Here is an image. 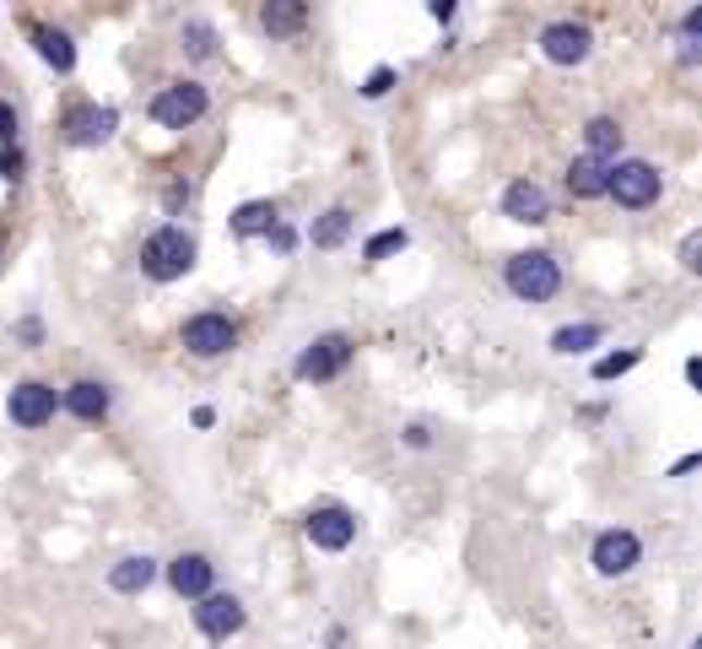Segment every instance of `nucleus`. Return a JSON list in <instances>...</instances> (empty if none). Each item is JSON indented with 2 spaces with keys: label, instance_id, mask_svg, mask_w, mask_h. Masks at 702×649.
<instances>
[{
  "label": "nucleus",
  "instance_id": "393cba45",
  "mask_svg": "<svg viewBox=\"0 0 702 649\" xmlns=\"http://www.w3.org/2000/svg\"><path fill=\"white\" fill-rule=\"evenodd\" d=\"M406 244H411L406 228H384V233H373V238L362 244V260H390V255H401Z\"/></svg>",
  "mask_w": 702,
  "mask_h": 649
},
{
  "label": "nucleus",
  "instance_id": "1a4fd4ad",
  "mask_svg": "<svg viewBox=\"0 0 702 649\" xmlns=\"http://www.w3.org/2000/svg\"><path fill=\"white\" fill-rule=\"evenodd\" d=\"M120 131V109L114 103H76L65 114V147L87 152V147H109Z\"/></svg>",
  "mask_w": 702,
  "mask_h": 649
},
{
  "label": "nucleus",
  "instance_id": "aec40b11",
  "mask_svg": "<svg viewBox=\"0 0 702 649\" xmlns=\"http://www.w3.org/2000/svg\"><path fill=\"white\" fill-rule=\"evenodd\" d=\"M352 228H357L352 206H330V211L308 228V244H313V249H341V244L352 238Z\"/></svg>",
  "mask_w": 702,
  "mask_h": 649
},
{
  "label": "nucleus",
  "instance_id": "412c9836",
  "mask_svg": "<svg viewBox=\"0 0 702 649\" xmlns=\"http://www.w3.org/2000/svg\"><path fill=\"white\" fill-rule=\"evenodd\" d=\"M303 22H308V5H297V0H266L260 5V27L271 38H297Z\"/></svg>",
  "mask_w": 702,
  "mask_h": 649
},
{
  "label": "nucleus",
  "instance_id": "ddd939ff",
  "mask_svg": "<svg viewBox=\"0 0 702 649\" xmlns=\"http://www.w3.org/2000/svg\"><path fill=\"white\" fill-rule=\"evenodd\" d=\"M503 217H508V222H525V228L552 222V189H546L541 179H514V184L503 189Z\"/></svg>",
  "mask_w": 702,
  "mask_h": 649
},
{
  "label": "nucleus",
  "instance_id": "2f4dec72",
  "mask_svg": "<svg viewBox=\"0 0 702 649\" xmlns=\"http://www.w3.org/2000/svg\"><path fill=\"white\" fill-rule=\"evenodd\" d=\"M401 439H406L411 450H432V428H427V423H411V428H406Z\"/></svg>",
  "mask_w": 702,
  "mask_h": 649
},
{
  "label": "nucleus",
  "instance_id": "cd10ccee",
  "mask_svg": "<svg viewBox=\"0 0 702 649\" xmlns=\"http://www.w3.org/2000/svg\"><path fill=\"white\" fill-rule=\"evenodd\" d=\"M0 179H5V184L22 179V147H0Z\"/></svg>",
  "mask_w": 702,
  "mask_h": 649
},
{
  "label": "nucleus",
  "instance_id": "f03ea898",
  "mask_svg": "<svg viewBox=\"0 0 702 649\" xmlns=\"http://www.w3.org/2000/svg\"><path fill=\"white\" fill-rule=\"evenodd\" d=\"M503 287H508L519 304H552L562 293V260L552 249H519V255H508V266H503Z\"/></svg>",
  "mask_w": 702,
  "mask_h": 649
},
{
  "label": "nucleus",
  "instance_id": "9d476101",
  "mask_svg": "<svg viewBox=\"0 0 702 649\" xmlns=\"http://www.w3.org/2000/svg\"><path fill=\"white\" fill-rule=\"evenodd\" d=\"M303 536H308L319 552H346V547L357 541V514H352L346 503H319V509H308Z\"/></svg>",
  "mask_w": 702,
  "mask_h": 649
},
{
  "label": "nucleus",
  "instance_id": "c756f323",
  "mask_svg": "<svg viewBox=\"0 0 702 649\" xmlns=\"http://www.w3.org/2000/svg\"><path fill=\"white\" fill-rule=\"evenodd\" d=\"M0 147H16V109L0 103Z\"/></svg>",
  "mask_w": 702,
  "mask_h": 649
},
{
  "label": "nucleus",
  "instance_id": "b1692460",
  "mask_svg": "<svg viewBox=\"0 0 702 649\" xmlns=\"http://www.w3.org/2000/svg\"><path fill=\"white\" fill-rule=\"evenodd\" d=\"M600 341H605V324H594V320L552 330V352H557V357H578V352H589V346H600Z\"/></svg>",
  "mask_w": 702,
  "mask_h": 649
},
{
  "label": "nucleus",
  "instance_id": "f704fd0d",
  "mask_svg": "<svg viewBox=\"0 0 702 649\" xmlns=\"http://www.w3.org/2000/svg\"><path fill=\"white\" fill-rule=\"evenodd\" d=\"M692 472H698V455H687V461H676V472H670V477L681 482V477H692Z\"/></svg>",
  "mask_w": 702,
  "mask_h": 649
},
{
  "label": "nucleus",
  "instance_id": "6ab92c4d",
  "mask_svg": "<svg viewBox=\"0 0 702 649\" xmlns=\"http://www.w3.org/2000/svg\"><path fill=\"white\" fill-rule=\"evenodd\" d=\"M621 142H627V131H621V120H611V114H594V120L583 125V158L616 162L621 158Z\"/></svg>",
  "mask_w": 702,
  "mask_h": 649
},
{
  "label": "nucleus",
  "instance_id": "dca6fc26",
  "mask_svg": "<svg viewBox=\"0 0 702 649\" xmlns=\"http://www.w3.org/2000/svg\"><path fill=\"white\" fill-rule=\"evenodd\" d=\"M33 49H38V60L54 76H71L76 71V38L65 27H33Z\"/></svg>",
  "mask_w": 702,
  "mask_h": 649
},
{
  "label": "nucleus",
  "instance_id": "f3484780",
  "mask_svg": "<svg viewBox=\"0 0 702 649\" xmlns=\"http://www.w3.org/2000/svg\"><path fill=\"white\" fill-rule=\"evenodd\" d=\"M605 184H611V162L583 158V152L567 162V195H572V200H600Z\"/></svg>",
  "mask_w": 702,
  "mask_h": 649
},
{
  "label": "nucleus",
  "instance_id": "72a5a7b5",
  "mask_svg": "<svg viewBox=\"0 0 702 649\" xmlns=\"http://www.w3.org/2000/svg\"><path fill=\"white\" fill-rule=\"evenodd\" d=\"M427 11H432V22H454V5H448V0H432Z\"/></svg>",
  "mask_w": 702,
  "mask_h": 649
},
{
  "label": "nucleus",
  "instance_id": "5701e85b",
  "mask_svg": "<svg viewBox=\"0 0 702 649\" xmlns=\"http://www.w3.org/2000/svg\"><path fill=\"white\" fill-rule=\"evenodd\" d=\"M178 49H184L195 65L217 60V27H211L206 16H184V27H178Z\"/></svg>",
  "mask_w": 702,
  "mask_h": 649
},
{
  "label": "nucleus",
  "instance_id": "6e6552de",
  "mask_svg": "<svg viewBox=\"0 0 702 649\" xmlns=\"http://www.w3.org/2000/svg\"><path fill=\"white\" fill-rule=\"evenodd\" d=\"M54 412H60V390L54 384H44V379H22V384H11V395H5V417L16 423V428H49L54 423Z\"/></svg>",
  "mask_w": 702,
  "mask_h": 649
},
{
  "label": "nucleus",
  "instance_id": "7c9ffc66",
  "mask_svg": "<svg viewBox=\"0 0 702 649\" xmlns=\"http://www.w3.org/2000/svg\"><path fill=\"white\" fill-rule=\"evenodd\" d=\"M16 341H27V346H38V341H44V320H38V315H27V320L16 324Z\"/></svg>",
  "mask_w": 702,
  "mask_h": 649
},
{
  "label": "nucleus",
  "instance_id": "4468645a",
  "mask_svg": "<svg viewBox=\"0 0 702 649\" xmlns=\"http://www.w3.org/2000/svg\"><path fill=\"white\" fill-rule=\"evenodd\" d=\"M168 590H173L178 601L211 596V590H217V563H211L206 552H178V558L168 563Z\"/></svg>",
  "mask_w": 702,
  "mask_h": 649
},
{
  "label": "nucleus",
  "instance_id": "39448f33",
  "mask_svg": "<svg viewBox=\"0 0 702 649\" xmlns=\"http://www.w3.org/2000/svg\"><path fill=\"white\" fill-rule=\"evenodd\" d=\"M605 195L621 206V211H649L660 195H665V173L643 158H616L611 162V184Z\"/></svg>",
  "mask_w": 702,
  "mask_h": 649
},
{
  "label": "nucleus",
  "instance_id": "bb28decb",
  "mask_svg": "<svg viewBox=\"0 0 702 649\" xmlns=\"http://www.w3.org/2000/svg\"><path fill=\"white\" fill-rule=\"evenodd\" d=\"M395 82H401V71H395V65H379V71H368L362 98H368V103H379V98H390V93H395Z\"/></svg>",
  "mask_w": 702,
  "mask_h": 649
},
{
  "label": "nucleus",
  "instance_id": "0eeeda50",
  "mask_svg": "<svg viewBox=\"0 0 702 649\" xmlns=\"http://www.w3.org/2000/svg\"><path fill=\"white\" fill-rule=\"evenodd\" d=\"M589 563H594V574H600V579H627V574L643 563V541H638L627 525H611V530H600V536H594Z\"/></svg>",
  "mask_w": 702,
  "mask_h": 649
},
{
  "label": "nucleus",
  "instance_id": "a878e982",
  "mask_svg": "<svg viewBox=\"0 0 702 649\" xmlns=\"http://www.w3.org/2000/svg\"><path fill=\"white\" fill-rule=\"evenodd\" d=\"M638 363H643V352H638V346H627V352H611V357H600V363H594V379H600V384H611V379L632 374Z\"/></svg>",
  "mask_w": 702,
  "mask_h": 649
},
{
  "label": "nucleus",
  "instance_id": "a211bd4d",
  "mask_svg": "<svg viewBox=\"0 0 702 649\" xmlns=\"http://www.w3.org/2000/svg\"><path fill=\"white\" fill-rule=\"evenodd\" d=\"M151 585H157V558H146V552L140 558H120L109 568V590L114 596H146Z\"/></svg>",
  "mask_w": 702,
  "mask_h": 649
},
{
  "label": "nucleus",
  "instance_id": "423d86ee",
  "mask_svg": "<svg viewBox=\"0 0 702 649\" xmlns=\"http://www.w3.org/2000/svg\"><path fill=\"white\" fill-rule=\"evenodd\" d=\"M178 341H184V352H189V357H200V363L227 357V352L238 346V320H233V315H222V309H200V315H189V320H184Z\"/></svg>",
  "mask_w": 702,
  "mask_h": 649
},
{
  "label": "nucleus",
  "instance_id": "7ed1b4c3",
  "mask_svg": "<svg viewBox=\"0 0 702 649\" xmlns=\"http://www.w3.org/2000/svg\"><path fill=\"white\" fill-rule=\"evenodd\" d=\"M206 109H211V93H206L200 82L178 76V82H162V87L151 93V109H146V114H151L162 131H189V125L206 120Z\"/></svg>",
  "mask_w": 702,
  "mask_h": 649
},
{
  "label": "nucleus",
  "instance_id": "2eb2a0df",
  "mask_svg": "<svg viewBox=\"0 0 702 649\" xmlns=\"http://www.w3.org/2000/svg\"><path fill=\"white\" fill-rule=\"evenodd\" d=\"M109 406H114V395H109V384H98V379H76V384L60 390V412H71L76 423H103Z\"/></svg>",
  "mask_w": 702,
  "mask_h": 649
},
{
  "label": "nucleus",
  "instance_id": "c85d7f7f",
  "mask_svg": "<svg viewBox=\"0 0 702 649\" xmlns=\"http://www.w3.org/2000/svg\"><path fill=\"white\" fill-rule=\"evenodd\" d=\"M266 238H271V249H276V255H292V249H297V233H292L286 222H276V228H271Z\"/></svg>",
  "mask_w": 702,
  "mask_h": 649
},
{
  "label": "nucleus",
  "instance_id": "f257e3e1",
  "mask_svg": "<svg viewBox=\"0 0 702 649\" xmlns=\"http://www.w3.org/2000/svg\"><path fill=\"white\" fill-rule=\"evenodd\" d=\"M195 260H200V244H195V233L178 228V222H162V228L146 233V244H140V271H146L151 282H162V287L178 282V277H189Z\"/></svg>",
  "mask_w": 702,
  "mask_h": 649
},
{
  "label": "nucleus",
  "instance_id": "20e7f679",
  "mask_svg": "<svg viewBox=\"0 0 702 649\" xmlns=\"http://www.w3.org/2000/svg\"><path fill=\"white\" fill-rule=\"evenodd\" d=\"M352 357H357V341H352L346 330H324V335H313V341L297 352L292 374H297L303 384H330V379H341V374L352 368Z\"/></svg>",
  "mask_w": 702,
  "mask_h": 649
},
{
  "label": "nucleus",
  "instance_id": "4be33fe9",
  "mask_svg": "<svg viewBox=\"0 0 702 649\" xmlns=\"http://www.w3.org/2000/svg\"><path fill=\"white\" fill-rule=\"evenodd\" d=\"M276 222H281L276 200H244V206L233 211V233H238V238H266Z\"/></svg>",
  "mask_w": 702,
  "mask_h": 649
},
{
  "label": "nucleus",
  "instance_id": "f8f14e48",
  "mask_svg": "<svg viewBox=\"0 0 702 649\" xmlns=\"http://www.w3.org/2000/svg\"><path fill=\"white\" fill-rule=\"evenodd\" d=\"M541 54L552 60V65H583L589 54H594V33L583 27V22H572V16H557V22H546L541 27Z\"/></svg>",
  "mask_w": 702,
  "mask_h": 649
},
{
  "label": "nucleus",
  "instance_id": "9b49d317",
  "mask_svg": "<svg viewBox=\"0 0 702 649\" xmlns=\"http://www.w3.org/2000/svg\"><path fill=\"white\" fill-rule=\"evenodd\" d=\"M189 617H195V628H200L206 639H217V645H227V639L244 634V623H249L244 601H238V596H222V590L200 596V601L189 607Z\"/></svg>",
  "mask_w": 702,
  "mask_h": 649
},
{
  "label": "nucleus",
  "instance_id": "473e14b6",
  "mask_svg": "<svg viewBox=\"0 0 702 649\" xmlns=\"http://www.w3.org/2000/svg\"><path fill=\"white\" fill-rule=\"evenodd\" d=\"M698 249H702V238H698V233H687V238H681V266H687V271H698V266H702Z\"/></svg>",
  "mask_w": 702,
  "mask_h": 649
}]
</instances>
